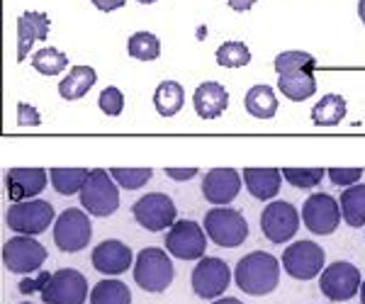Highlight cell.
Segmentation results:
<instances>
[{
	"label": "cell",
	"mask_w": 365,
	"mask_h": 304,
	"mask_svg": "<svg viewBox=\"0 0 365 304\" xmlns=\"http://www.w3.org/2000/svg\"><path fill=\"white\" fill-rule=\"evenodd\" d=\"M234 283L244 295L263 297L270 295L280 283V263L266 251H253L244 256L234 268Z\"/></svg>",
	"instance_id": "cell-1"
},
{
	"label": "cell",
	"mask_w": 365,
	"mask_h": 304,
	"mask_svg": "<svg viewBox=\"0 0 365 304\" xmlns=\"http://www.w3.org/2000/svg\"><path fill=\"white\" fill-rule=\"evenodd\" d=\"M81 204L88 214L93 217H113L120 207V190L115 185V178L110 175V171L103 168H93L88 173V180L83 185V190L78 192Z\"/></svg>",
	"instance_id": "cell-2"
},
{
	"label": "cell",
	"mask_w": 365,
	"mask_h": 304,
	"mask_svg": "<svg viewBox=\"0 0 365 304\" xmlns=\"http://www.w3.org/2000/svg\"><path fill=\"white\" fill-rule=\"evenodd\" d=\"M210 241L222 248H237L249 239V221L239 209L232 207H215L205 214L202 221Z\"/></svg>",
	"instance_id": "cell-3"
},
{
	"label": "cell",
	"mask_w": 365,
	"mask_h": 304,
	"mask_svg": "<svg viewBox=\"0 0 365 304\" xmlns=\"http://www.w3.org/2000/svg\"><path fill=\"white\" fill-rule=\"evenodd\" d=\"M173 263L166 251L149 246L141 248L134 261V283L146 292H163L173 283Z\"/></svg>",
	"instance_id": "cell-4"
},
{
	"label": "cell",
	"mask_w": 365,
	"mask_h": 304,
	"mask_svg": "<svg viewBox=\"0 0 365 304\" xmlns=\"http://www.w3.org/2000/svg\"><path fill=\"white\" fill-rule=\"evenodd\" d=\"M54 221V207L46 200H22L13 202L5 212V224L17 234L25 236H39Z\"/></svg>",
	"instance_id": "cell-5"
},
{
	"label": "cell",
	"mask_w": 365,
	"mask_h": 304,
	"mask_svg": "<svg viewBox=\"0 0 365 304\" xmlns=\"http://www.w3.org/2000/svg\"><path fill=\"white\" fill-rule=\"evenodd\" d=\"M93 226L88 212H81L76 207L63 209L54 221V243L63 253H76L83 251L91 243Z\"/></svg>",
	"instance_id": "cell-6"
},
{
	"label": "cell",
	"mask_w": 365,
	"mask_h": 304,
	"mask_svg": "<svg viewBox=\"0 0 365 304\" xmlns=\"http://www.w3.org/2000/svg\"><path fill=\"white\" fill-rule=\"evenodd\" d=\"M46 261V248L34 236H13L3 246V263L15 276H32Z\"/></svg>",
	"instance_id": "cell-7"
},
{
	"label": "cell",
	"mask_w": 365,
	"mask_h": 304,
	"mask_svg": "<svg viewBox=\"0 0 365 304\" xmlns=\"http://www.w3.org/2000/svg\"><path fill=\"white\" fill-rule=\"evenodd\" d=\"M166 248L173 258L180 261H200L207 251V231L192 219H180L170 226L166 234Z\"/></svg>",
	"instance_id": "cell-8"
},
{
	"label": "cell",
	"mask_w": 365,
	"mask_h": 304,
	"mask_svg": "<svg viewBox=\"0 0 365 304\" xmlns=\"http://www.w3.org/2000/svg\"><path fill=\"white\" fill-rule=\"evenodd\" d=\"M132 214L146 231H166L175 224V202L163 192H146L132 204Z\"/></svg>",
	"instance_id": "cell-9"
},
{
	"label": "cell",
	"mask_w": 365,
	"mask_h": 304,
	"mask_svg": "<svg viewBox=\"0 0 365 304\" xmlns=\"http://www.w3.org/2000/svg\"><path fill=\"white\" fill-rule=\"evenodd\" d=\"M361 271L353 263L336 261L331 266H327L319 276V290L327 300L331 302H346L361 292Z\"/></svg>",
	"instance_id": "cell-10"
},
{
	"label": "cell",
	"mask_w": 365,
	"mask_h": 304,
	"mask_svg": "<svg viewBox=\"0 0 365 304\" xmlns=\"http://www.w3.org/2000/svg\"><path fill=\"white\" fill-rule=\"evenodd\" d=\"M302 221L317 236H331L341 224V204L327 192H314L302 204Z\"/></svg>",
	"instance_id": "cell-11"
},
{
	"label": "cell",
	"mask_w": 365,
	"mask_h": 304,
	"mask_svg": "<svg viewBox=\"0 0 365 304\" xmlns=\"http://www.w3.org/2000/svg\"><path fill=\"white\" fill-rule=\"evenodd\" d=\"M297 229H299V212L295 209V204L273 200L261 212V231L268 241L287 243L290 239H295Z\"/></svg>",
	"instance_id": "cell-12"
},
{
	"label": "cell",
	"mask_w": 365,
	"mask_h": 304,
	"mask_svg": "<svg viewBox=\"0 0 365 304\" xmlns=\"http://www.w3.org/2000/svg\"><path fill=\"white\" fill-rule=\"evenodd\" d=\"M282 268L295 280L319 278L324 271V251L314 241H295L282 251Z\"/></svg>",
	"instance_id": "cell-13"
},
{
	"label": "cell",
	"mask_w": 365,
	"mask_h": 304,
	"mask_svg": "<svg viewBox=\"0 0 365 304\" xmlns=\"http://www.w3.org/2000/svg\"><path fill=\"white\" fill-rule=\"evenodd\" d=\"M192 290H195L197 297L202 300H220L222 295L229 290V283H232V271L222 258H200V263L192 271Z\"/></svg>",
	"instance_id": "cell-14"
},
{
	"label": "cell",
	"mask_w": 365,
	"mask_h": 304,
	"mask_svg": "<svg viewBox=\"0 0 365 304\" xmlns=\"http://www.w3.org/2000/svg\"><path fill=\"white\" fill-rule=\"evenodd\" d=\"M44 304H83L88 300V280L73 268H61L42 290Z\"/></svg>",
	"instance_id": "cell-15"
},
{
	"label": "cell",
	"mask_w": 365,
	"mask_h": 304,
	"mask_svg": "<svg viewBox=\"0 0 365 304\" xmlns=\"http://www.w3.org/2000/svg\"><path fill=\"white\" fill-rule=\"evenodd\" d=\"M241 175L234 168H212L202 178V195L210 204L225 207V204L234 202L241 190Z\"/></svg>",
	"instance_id": "cell-16"
},
{
	"label": "cell",
	"mask_w": 365,
	"mask_h": 304,
	"mask_svg": "<svg viewBox=\"0 0 365 304\" xmlns=\"http://www.w3.org/2000/svg\"><path fill=\"white\" fill-rule=\"evenodd\" d=\"M46 173L49 171H44V168H10V171H5L8 197L13 202L34 200L46 188V180H49Z\"/></svg>",
	"instance_id": "cell-17"
},
{
	"label": "cell",
	"mask_w": 365,
	"mask_h": 304,
	"mask_svg": "<svg viewBox=\"0 0 365 304\" xmlns=\"http://www.w3.org/2000/svg\"><path fill=\"white\" fill-rule=\"evenodd\" d=\"M91 263L98 273L103 276H122L132 268V248L127 243L117 241V239H108V241L98 243L93 248V256H91Z\"/></svg>",
	"instance_id": "cell-18"
},
{
	"label": "cell",
	"mask_w": 365,
	"mask_h": 304,
	"mask_svg": "<svg viewBox=\"0 0 365 304\" xmlns=\"http://www.w3.org/2000/svg\"><path fill=\"white\" fill-rule=\"evenodd\" d=\"M49 27L51 20L44 13L27 10V13L17 17V61H25L34 42H44L49 37Z\"/></svg>",
	"instance_id": "cell-19"
},
{
	"label": "cell",
	"mask_w": 365,
	"mask_h": 304,
	"mask_svg": "<svg viewBox=\"0 0 365 304\" xmlns=\"http://www.w3.org/2000/svg\"><path fill=\"white\" fill-rule=\"evenodd\" d=\"M192 105H195V112L202 120H217L227 112L229 108V93L222 83L207 80V83H200L192 93Z\"/></svg>",
	"instance_id": "cell-20"
},
{
	"label": "cell",
	"mask_w": 365,
	"mask_h": 304,
	"mask_svg": "<svg viewBox=\"0 0 365 304\" xmlns=\"http://www.w3.org/2000/svg\"><path fill=\"white\" fill-rule=\"evenodd\" d=\"M241 178H244L246 188L256 200L268 202L280 192L282 171H278V168H244Z\"/></svg>",
	"instance_id": "cell-21"
},
{
	"label": "cell",
	"mask_w": 365,
	"mask_h": 304,
	"mask_svg": "<svg viewBox=\"0 0 365 304\" xmlns=\"http://www.w3.org/2000/svg\"><path fill=\"white\" fill-rule=\"evenodd\" d=\"M96 80H98V73L93 66H73L66 78L58 83V95L68 103L81 100V98L88 95V90L96 85Z\"/></svg>",
	"instance_id": "cell-22"
},
{
	"label": "cell",
	"mask_w": 365,
	"mask_h": 304,
	"mask_svg": "<svg viewBox=\"0 0 365 304\" xmlns=\"http://www.w3.org/2000/svg\"><path fill=\"white\" fill-rule=\"evenodd\" d=\"M346 115H349V105L339 93H329L312 108V122L317 127H336L346 120Z\"/></svg>",
	"instance_id": "cell-23"
},
{
	"label": "cell",
	"mask_w": 365,
	"mask_h": 304,
	"mask_svg": "<svg viewBox=\"0 0 365 304\" xmlns=\"http://www.w3.org/2000/svg\"><path fill=\"white\" fill-rule=\"evenodd\" d=\"M278 88L280 93L292 103H304L317 93V78L312 71H297V73H285L278 75Z\"/></svg>",
	"instance_id": "cell-24"
},
{
	"label": "cell",
	"mask_w": 365,
	"mask_h": 304,
	"mask_svg": "<svg viewBox=\"0 0 365 304\" xmlns=\"http://www.w3.org/2000/svg\"><path fill=\"white\" fill-rule=\"evenodd\" d=\"M341 217L349 226H365V183H356L341 192Z\"/></svg>",
	"instance_id": "cell-25"
},
{
	"label": "cell",
	"mask_w": 365,
	"mask_h": 304,
	"mask_svg": "<svg viewBox=\"0 0 365 304\" xmlns=\"http://www.w3.org/2000/svg\"><path fill=\"white\" fill-rule=\"evenodd\" d=\"M244 108L249 110V115L258 117V120H270L278 112V98H275L270 85H253L244 98Z\"/></svg>",
	"instance_id": "cell-26"
},
{
	"label": "cell",
	"mask_w": 365,
	"mask_h": 304,
	"mask_svg": "<svg viewBox=\"0 0 365 304\" xmlns=\"http://www.w3.org/2000/svg\"><path fill=\"white\" fill-rule=\"evenodd\" d=\"M185 105V90H182L180 83L175 80H163L158 83L156 93H154V108L161 117H173L178 115Z\"/></svg>",
	"instance_id": "cell-27"
},
{
	"label": "cell",
	"mask_w": 365,
	"mask_h": 304,
	"mask_svg": "<svg viewBox=\"0 0 365 304\" xmlns=\"http://www.w3.org/2000/svg\"><path fill=\"white\" fill-rule=\"evenodd\" d=\"M88 173L91 171H86V168H51L49 180L58 195L71 197V195H76V192L83 190Z\"/></svg>",
	"instance_id": "cell-28"
},
{
	"label": "cell",
	"mask_w": 365,
	"mask_h": 304,
	"mask_svg": "<svg viewBox=\"0 0 365 304\" xmlns=\"http://www.w3.org/2000/svg\"><path fill=\"white\" fill-rule=\"evenodd\" d=\"M91 304H132V292L122 280H100L91 292Z\"/></svg>",
	"instance_id": "cell-29"
},
{
	"label": "cell",
	"mask_w": 365,
	"mask_h": 304,
	"mask_svg": "<svg viewBox=\"0 0 365 304\" xmlns=\"http://www.w3.org/2000/svg\"><path fill=\"white\" fill-rule=\"evenodd\" d=\"M127 51L139 61H156L161 56V39L151 32H134L127 42Z\"/></svg>",
	"instance_id": "cell-30"
},
{
	"label": "cell",
	"mask_w": 365,
	"mask_h": 304,
	"mask_svg": "<svg viewBox=\"0 0 365 304\" xmlns=\"http://www.w3.org/2000/svg\"><path fill=\"white\" fill-rule=\"evenodd\" d=\"M32 66L34 71H39L42 75H58L68 66V56L63 51L54 49V46H44V49L34 51Z\"/></svg>",
	"instance_id": "cell-31"
},
{
	"label": "cell",
	"mask_w": 365,
	"mask_h": 304,
	"mask_svg": "<svg viewBox=\"0 0 365 304\" xmlns=\"http://www.w3.org/2000/svg\"><path fill=\"white\" fill-rule=\"evenodd\" d=\"M275 71L278 75H285V73H297V71H312L317 66V58L307 54V51H282V54L275 56Z\"/></svg>",
	"instance_id": "cell-32"
},
{
	"label": "cell",
	"mask_w": 365,
	"mask_h": 304,
	"mask_svg": "<svg viewBox=\"0 0 365 304\" xmlns=\"http://www.w3.org/2000/svg\"><path fill=\"white\" fill-rule=\"evenodd\" d=\"M215 56L222 68H244L251 63V51L244 42H225Z\"/></svg>",
	"instance_id": "cell-33"
},
{
	"label": "cell",
	"mask_w": 365,
	"mask_h": 304,
	"mask_svg": "<svg viewBox=\"0 0 365 304\" xmlns=\"http://www.w3.org/2000/svg\"><path fill=\"white\" fill-rule=\"evenodd\" d=\"M327 171L324 168H282V178L299 190H309L324 180Z\"/></svg>",
	"instance_id": "cell-34"
},
{
	"label": "cell",
	"mask_w": 365,
	"mask_h": 304,
	"mask_svg": "<svg viewBox=\"0 0 365 304\" xmlns=\"http://www.w3.org/2000/svg\"><path fill=\"white\" fill-rule=\"evenodd\" d=\"M110 175H113L115 183L122 185L125 190H139L149 183L154 171H151V168H113Z\"/></svg>",
	"instance_id": "cell-35"
},
{
	"label": "cell",
	"mask_w": 365,
	"mask_h": 304,
	"mask_svg": "<svg viewBox=\"0 0 365 304\" xmlns=\"http://www.w3.org/2000/svg\"><path fill=\"white\" fill-rule=\"evenodd\" d=\"M98 108L103 110L105 115H110V117L122 115V110H125V95H122L120 88H115V85L105 88V90L100 93V98H98Z\"/></svg>",
	"instance_id": "cell-36"
},
{
	"label": "cell",
	"mask_w": 365,
	"mask_h": 304,
	"mask_svg": "<svg viewBox=\"0 0 365 304\" xmlns=\"http://www.w3.org/2000/svg\"><path fill=\"white\" fill-rule=\"evenodd\" d=\"M327 175H329V180H331L334 185H341V188H351V185L361 183L363 168H329Z\"/></svg>",
	"instance_id": "cell-37"
},
{
	"label": "cell",
	"mask_w": 365,
	"mask_h": 304,
	"mask_svg": "<svg viewBox=\"0 0 365 304\" xmlns=\"http://www.w3.org/2000/svg\"><path fill=\"white\" fill-rule=\"evenodd\" d=\"M39 125H42L39 110L27 103H17V127H39Z\"/></svg>",
	"instance_id": "cell-38"
},
{
	"label": "cell",
	"mask_w": 365,
	"mask_h": 304,
	"mask_svg": "<svg viewBox=\"0 0 365 304\" xmlns=\"http://www.w3.org/2000/svg\"><path fill=\"white\" fill-rule=\"evenodd\" d=\"M49 278H51L49 273H42V276H39V280H22V283H20V292H22V295H32L34 290L42 292L44 285L49 283Z\"/></svg>",
	"instance_id": "cell-39"
},
{
	"label": "cell",
	"mask_w": 365,
	"mask_h": 304,
	"mask_svg": "<svg viewBox=\"0 0 365 304\" xmlns=\"http://www.w3.org/2000/svg\"><path fill=\"white\" fill-rule=\"evenodd\" d=\"M197 173H200L197 168H166L168 178L170 180H180V183H182V180H192Z\"/></svg>",
	"instance_id": "cell-40"
},
{
	"label": "cell",
	"mask_w": 365,
	"mask_h": 304,
	"mask_svg": "<svg viewBox=\"0 0 365 304\" xmlns=\"http://www.w3.org/2000/svg\"><path fill=\"white\" fill-rule=\"evenodd\" d=\"M127 0H93V5H96L98 10H103V13H113V10H120L125 8Z\"/></svg>",
	"instance_id": "cell-41"
},
{
	"label": "cell",
	"mask_w": 365,
	"mask_h": 304,
	"mask_svg": "<svg viewBox=\"0 0 365 304\" xmlns=\"http://www.w3.org/2000/svg\"><path fill=\"white\" fill-rule=\"evenodd\" d=\"M229 8L237 10V13H246V10H251L253 5H256V0H227Z\"/></svg>",
	"instance_id": "cell-42"
},
{
	"label": "cell",
	"mask_w": 365,
	"mask_h": 304,
	"mask_svg": "<svg viewBox=\"0 0 365 304\" xmlns=\"http://www.w3.org/2000/svg\"><path fill=\"white\" fill-rule=\"evenodd\" d=\"M212 304H244V302L237 300V297H220V300H215Z\"/></svg>",
	"instance_id": "cell-43"
},
{
	"label": "cell",
	"mask_w": 365,
	"mask_h": 304,
	"mask_svg": "<svg viewBox=\"0 0 365 304\" xmlns=\"http://www.w3.org/2000/svg\"><path fill=\"white\" fill-rule=\"evenodd\" d=\"M358 17H361V22L365 25V0H358Z\"/></svg>",
	"instance_id": "cell-44"
},
{
	"label": "cell",
	"mask_w": 365,
	"mask_h": 304,
	"mask_svg": "<svg viewBox=\"0 0 365 304\" xmlns=\"http://www.w3.org/2000/svg\"><path fill=\"white\" fill-rule=\"evenodd\" d=\"M358 295H361V302L365 304V280L361 283V292H358Z\"/></svg>",
	"instance_id": "cell-45"
},
{
	"label": "cell",
	"mask_w": 365,
	"mask_h": 304,
	"mask_svg": "<svg viewBox=\"0 0 365 304\" xmlns=\"http://www.w3.org/2000/svg\"><path fill=\"white\" fill-rule=\"evenodd\" d=\"M137 3H144V5H151V3H156V0H137Z\"/></svg>",
	"instance_id": "cell-46"
},
{
	"label": "cell",
	"mask_w": 365,
	"mask_h": 304,
	"mask_svg": "<svg viewBox=\"0 0 365 304\" xmlns=\"http://www.w3.org/2000/svg\"><path fill=\"white\" fill-rule=\"evenodd\" d=\"M20 304H32V302H20Z\"/></svg>",
	"instance_id": "cell-47"
}]
</instances>
